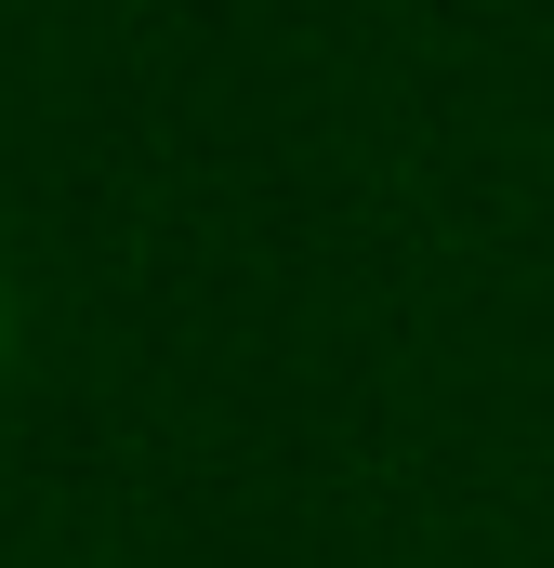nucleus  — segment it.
<instances>
[{
  "label": "nucleus",
  "instance_id": "nucleus-1",
  "mask_svg": "<svg viewBox=\"0 0 554 568\" xmlns=\"http://www.w3.org/2000/svg\"><path fill=\"white\" fill-rule=\"evenodd\" d=\"M0 344H13V317H0Z\"/></svg>",
  "mask_w": 554,
  "mask_h": 568
}]
</instances>
